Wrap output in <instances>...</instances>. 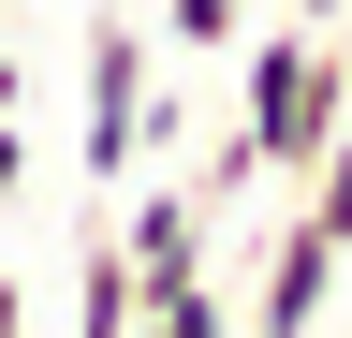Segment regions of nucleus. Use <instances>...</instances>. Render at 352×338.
I'll return each instance as SVG.
<instances>
[{"mask_svg":"<svg viewBox=\"0 0 352 338\" xmlns=\"http://www.w3.org/2000/svg\"><path fill=\"white\" fill-rule=\"evenodd\" d=\"M250 15H279V0H162V30H176V45H235Z\"/></svg>","mask_w":352,"mask_h":338,"instance_id":"6e6552de","label":"nucleus"},{"mask_svg":"<svg viewBox=\"0 0 352 338\" xmlns=\"http://www.w3.org/2000/svg\"><path fill=\"white\" fill-rule=\"evenodd\" d=\"M0 118H30V59L15 45H0Z\"/></svg>","mask_w":352,"mask_h":338,"instance_id":"9b49d317","label":"nucleus"},{"mask_svg":"<svg viewBox=\"0 0 352 338\" xmlns=\"http://www.w3.org/2000/svg\"><path fill=\"white\" fill-rule=\"evenodd\" d=\"M103 221H118V265H132V294H147V309L206 279V191H191V177H147V191H118Z\"/></svg>","mask_w":352,"mask_h":338,"instance_id":"7ed1b4c3","label":"nucleus"},{"mask_svg":"<svg viewBox=\"0 0 352 338\" xmlns=\"http://www.w3.org/2000/svg\"><path fill=\"white\" fill-rule=\"evenodd\" d=\"M338 265H352L338 235L279 221V235H264V294H250V338H323V309H338Z\"/></svg>","mask_w":352,"mask_h":338,"instance_id":"20e7f679","label":"nucleus"},{"mask_svg":"<svg viewBox=\"0 0 352 338\" xmlns=\"http://www.w3.org/2000/svg\"><path fill=\"white\" fill-rule=\"evenodd\" d=\"M338 118H352V45L338 30H294V15H250L235 30V133H250V162L294 191Z\"/></svg>","mask_w":352,"mask_h":338,"instance_id":"f257e3e1","label":"nucleus"},{"mask_svg":"<svg viewBox=\"0 0 352 338\" xmlns=\"http://www.w3.org/2000/svg\"><path fill=\"white\" fill-rule=\"evenodd\" d=\"M279 15H294V30H338V15H352V0H279Z\"/></svg>","mask_w":352,"mask_h":338,"instance_id":"f8f14e48","label":"nucleus"},{"mask_svg":"<svg viewBox=\"0 0 352 338\" xmlns=\"http://www.w3.org/2000/svg\"><path fill=\"white\" fill-rule=\"evenodd\" d=\"M15 191H30V133L0 118V206H15Z\"/></svg>","mask_w":352,"mask_h":338,"instance_id":"1a4fd4ad","label":"nucleus"},{"mask_svg":"<svg viewBox=\"0 0 352 338\" xmlns=\"http://www.w3.org/2000/svg\"><path fill=\"white\" fill-rule=\"evenodd\" d=\"M0 338H30V279L15 265H0Z\"/></svg>","mask_w":352,"mask_h":338,"instance_id":"9d476101","label":"nucleus"},{"mask_svg":"<svg viewBox=\"0 0 352 338\" xmlns=\"http://www.w3.org/2000/svg\"><path fill=\"white\" fill-rule=\"evenodd\" d=\"M132 324H147V294L118 265V221H88L74 235V338H132Z\"/></svg>","mask_w":352,"mask_h":338,"instance_id":"39448f33","label":"nucleus"},{"mask_svg":"<svg viewBox=\"0 0 352 338\" xmlns=\"http://www.w3.org/2000/svg\"><path fill=\"white\" fill-rule=\"evenodd\" d=\"M88 191H132L147 177V30L132 15H88Z\"/></svg>","mask_w":352,"mask_h":338,"instance_id":"f03ea898","label":"nucleus"},{"mask_svg":"<svg viewBox=\"0 0 352 338\" xmlns=\"http://www.w3.org/2000/svg\"><path fill=\"white\" fill-rule=\"evenodd\" d=\"M294 221L352 250V118H338V133H323V162H308V177H294Z\"/></svg>","mask_w":352,"mask_h":338,"instance_id":"423d86ee","label":"nucleus"},{"mask_svg":"<svg viewBox=\"0 0 352 338\" xmlns=\"http://www.w3.org/2000/svg\"><path fill=\"white\" fill-rule=\"evenodd\" d=\"M132 338H250V324L220 309V279H191V294H162V309L132 324Z\"/></svg>","mask_w":352,"mask_h":338,"instance_id":"0eeeda50","label":"nucleus"}]
</instances>
